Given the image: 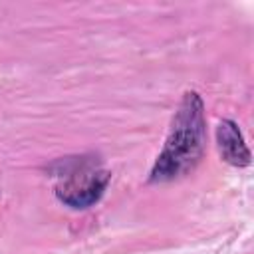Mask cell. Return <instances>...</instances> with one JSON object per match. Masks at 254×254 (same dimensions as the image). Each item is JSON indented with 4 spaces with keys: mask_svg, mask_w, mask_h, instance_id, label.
Segmentation results:
<instances>
[{
    "mask_svg": "<svg viewBox=\"0 0 254 254\" xmlns=\"http://www.w3.org/2000/svg\"><path fill=\"white\" fill-rule=\"evenodd\" d=\"M206 141L204 105L198 93H185L173 117L169 137L151 169V183H165L189 175L200 161Z\"/></svg>",
    "mask_w": 254,
    "mask_h": 254,
    "instance_id": "obj_1",
    "label": "cell"
},
{
    "mask_svg": "<svg viewBox=\"0 0 254 254\" xmlns=\"http://www.w3.org/2000/svg\"><path fill=\"white\" fill-rule=\"evenodd\" d=\"M109 183V173L87 161H73L71 169L56 187L58 198L71 208H87L101 198Z\"/></svg>",
    "mask_w": 254,
    "mask_h": 254,
    "instance_id": "obj_2",
    "label": "cell"
},
{
    "mask_svg": "<svg viewBox=\"0 0 254 254\" xmlns=\"http://www.w3.org/2000/svg\"><path fill=\"white\" fill-rule=\"evenodd\" d=\"M216 141L220 157L234 167H246L250 165V151L244 143V137L238 129V125L230 119H222L216 127Z\"/></svg>",
    "mask_w": 254,
    "mask_h": 254,
    "instance_id": "obj_3",
    "label": "cell"
}]
</instances>
